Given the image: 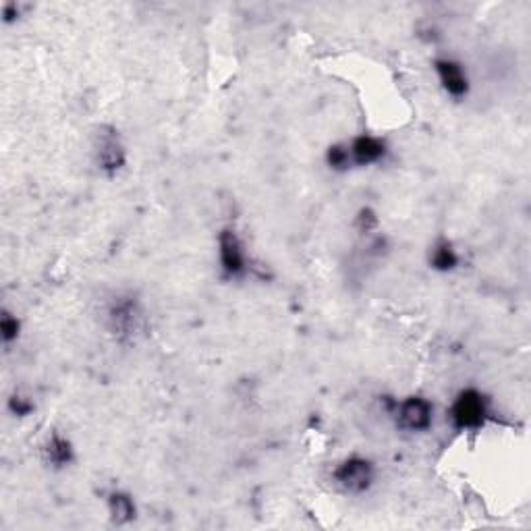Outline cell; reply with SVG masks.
<instances>
[{
	"label": "cell",
	"mask_w": 531,
	"mask_h": 531,
	"mask_svg": "<svg viewBox=\"0 0 531 531\" xmlns=\"http://www.w3.org/2000/svg\"><path fill=\"white\" fill-rule=\"evenodd\" d=\"M107 322L119 341H138L146 332V313L133 297H116L108 307Z\"/></svg>",
	"instance_id": "6da1fadb"
},
{
	"label": "cell",
	"mask_w": 531,
	"mask_h": 531,
	"mask_svg": "<svg viewBox=\"0 0 531 531\" xmlns=\"http://www.w3.org/2000/svg\"><path fill=\"white\" fill-rule=\"evenodd\" d=\"M450 422L456 430L473 432L484 428L487 419V400L484 394L475 388H467L456 394L455 403L450 405Z\"/></svg>",
	"instance_id": "7a4b0ae2"
},
{
	"label": "cell",
	"mask_w": 531,
	"mask_h": 531,
	"mask_svg": "<svg viewBox=\"0 0 531 531\" xmlns=\"http://www.w3.org/2000/svg\"><path fill=\"white\" fill-rule=\"evenodd\" d=\"M376 469L372 461L363 459V456H351V459L343 461L341 465L335 469L332 478H335L337 486L347 494H361L366 492L369 486L374 484Z\"/></svg>",
	"instance_id": "3957f363"
},
{
	"label": "cell",
	"mask_w": 531,
	"mask_h": 531,
	"mask_svg": "<svg viewBox=\"0 0 531 531\" xmlns=\"http://www.w3.org/2000/svg\"><path fill=\"white\" fill-rule=\"evenodd\" d=\"M397 424L407 432H425L434 419V407L424 397H409L397 405Z\"/></svg>",
	"instance_id": "277c9868"
},
{
	"label": "cell",
	"mask_w": 531,
	"mask_h": 531,
	"mask_svg": "<svg viewBox=\"0 0 531 531\" xmlns=\"http://www.w3.org/2000/svg\"><path fill=\"white\" fill-rule=\"evenodd\" d=\"M218 259L222 270H225L228 276H233V279L247 273L245 245L233 228H225V231L218 234Z\"/></svg>",
	"instance_id": "5b68a950"
},
{
	"label": "cell",
	"mask_w": 531,
	"mask_h": 531,
	"mask_svg": "<svg viewBox=\"0 0 531 531\" xmlns=\"http://www.w3.org/2000/svg\"><path fill=\"white\" fill-rule=\"evenodd\" d=\"M125 147H123L119 135L115 131L100 133L96 141V162L98 169L108 172V175H115L119 172L123 166H125Z\"/></svg>",
	"instance_id": "8992f818"
},
{
	"label": "cell",
	"mask_w": 531,
	"mask_h": 531,
	"mask_svg": "<svg viewBox=\"0 0 531 531\" xmlns=\"http://www.w3.org/2000/svg\"><path fill=\"white\" fill-rule=\"evenodd\" d=\"M434 71L438 75V82L442 85V90L447 91L450 98L467 96L469 79L461 63H456V60H450V59H440L434 63Z\"/></svg>",
	"instance_id": "52a82bcc"
},
{
	"label": "cell",
	"mask_w": 531,
	"mask_h": 531,
	"mask_svg": "<svg viewBox=\"0 0 531 531\" xmlns=\"http://www.w3.org/2000/svg\"><path fill=\"white\" fill-rule=\"evenodd\" d=\"M351 166H369L380 162L386 154V144L374 135H360L347 146Z\"/></svg>",
	"instance_id": "ba28073f"
},
{
	"label": "cell",
	"mask_w": 531,
	"mask_h": 531,
	"mask_svg": "<svg viewBox=\"0 0 531 531\" xmlns=\"http://www.w3.org/2000/svg\"><path fill=\"white\" fill-rule=\"evenodd\" d=\"M108 512L113 523L125 525L135 519V503L125 492H113L108 496Z\"/></svg>",
	"instance_id": "9c48e42d"
},
{
	"label": "cell",
	"mask_w": 531,
	"mask_h": 531,
	"mask_svg": "<svg viewBox=\"0 0 531 531\" xmlns=\"http://www.w3.org/2000/svg\"><path fill=\"white\" fill-rule=\"evenodd\" d=\"M44 456L46 461L51 463L52 467H65L69 465L73 459V447L67 438L54 434L48 438L46 447H44Z\"/></svg>",
	"instance_id": "30bf717a"
},
{
	"label": "cell",
	"mask_w": 531,
	"mask_h": 531,
	"mask_svg": "<svg viewBox=\"0 0 531 531\" xmlns=\"http://www.w3.org/2000/svg\"><path fill=\"white\" fill-rule=\"evenodd\" d=\"M430 264L432 268L440 270V273H448V270H453L459 264V256H456V251L448 241H438L430 253Z\"/></svg>",
	"instance_id": "8fae6325"
},
{
	"label": "cell",
	"mask_w": 531,
	"mask_h": 531,
	"mask_svg": "<svg viewBox=\"0 0 531 531\" xmlns=\"http://www.w3.org/2000/svg\"><path fill=\"white\" fill-rule=\"evenodd\" d=\"M326 160H329L330 169H335V170H343V169H349V166H351L347 146H332L329 150V154H326Z\"/></svg>",
	"instance_id": "7c38bea8"
},
{
	"label": "cell",
	"mask_w": 531,
	"mask_h": 531,
	"mask_svg": "<svg viewBox=\"0 0 531 531\" xmlns=\"http://www.w3.org/2000/svg\"><path fill=\"white\" fill-rule=\"evenodd\" d=\"M0 330H3V341L4 343L15 341V338L20 337V320L4 312L3 320H0Z\"/></svg>",
	"instance_id": "4fadbf2b"
},
{
	"label": "cell",
	"mask_w": 531,
	"mask_h": 531,
	"mask_svg": "<svg viewBox=\"0 0 531 531\" xmlns=\"http://www.w3.org/2000/svg\"><path fill=\"white\" fill-rule=\"evenodd\" d=\"M11 409H13L17 416H28V413L32 411V403L23 397H13L11 399Z\"/></svg>",
	"instance_id": "5bb4252c"
}]
</instances>
